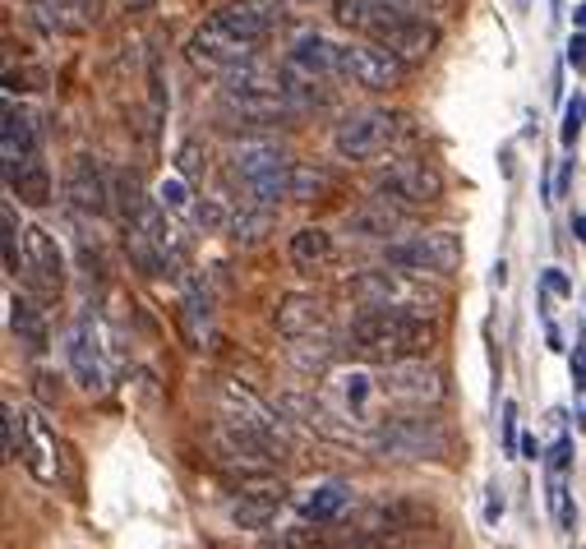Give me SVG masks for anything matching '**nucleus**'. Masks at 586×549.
Returning a JSON list of instances; mask_svg holds the SVG:
<instances>
[{"instance_id":"obj_1","label":"nucleus","mask_w":586,"mask_h":549,"mask_svg":"<svg viewBox=\"0 0 586 549\" xmlns=\"http://www.w3.org/2000/svg\"><path fill=\"white\" fill-rule=\"evenodd\" d=\"M435 342V328L420 314H402V309H379V305H361L347 324V351L361 356L370 365H397L425 356Z\"/></svg>"},{"instance_id":"obj_2","label":"nucleus","mask_w":586,"mask_h":549,"mask_svg":"<svg viewBox=\"0 0 586 549\" xmlns=\"http://www.w3.org/2000/svg\"><path fill=\"white\" fill-rule=\"evenodd\" d=\"M291 167L296 157L273 135H245L232 148V176L241 180L249 203L283 208V199H291Z\"/></svg>"},{"instance_id":"obj_3","label":"nucleus","mask_w":586,"mask_h":549,"mask_svg":"<svg viewBox=\"0 0 586 549\" xmlns=\"http://www.w3.org/2000/svg\"><path fill=\"white\" fill-rule=\"evenodd\" d=\"M347 292L361 300V305H379V309H402V314H420V319H429V314L444 309V286L439 277H420V273H406V268H361Z\"/></svg>"},{"instance_id":"obj_4","label":"nucleus","mask_w":586,"mask_h":549,"mask_svg":"<svg viewBox=\"0 0 586 549\" xmlns=\"http://www.w3.org/2000/svg\"><path fill=\"white\" fill-rule=\"evenodd\" d=\"M365 443L379 457H393V462H439L452 448V434H448V425L439 421V415L416 407V411H402V415L379 421Z\"/></svg>"},{"instance_id":"obj_5","label":"nucleus","mask_w":586,"mask_h":549,"mask_svg":"<svg viewBox=\"0 0 586 549\" xmlns=\"http://www.w3.org/2000/svg\"><path fill=\"white\" fill-rule=\"evenodd\" d=\"M217 116L226 125H241L254 129V135H268V129L296 120V102L287 97L283 78L277 84H222L217 93Z\"/></svg>"},{"instance_id":"obj_6","label":"nucleus","mask_w":586,"mask_h":549,"mask_svg":"<svg viewBox=\"0 0 586 549\" xmlns=\"http://www.w3.org/2000/svg\"><path fill=\"white\" fill-rule=\"evenodd\" d=\"M217 415H222L226 425H236L241 434L259 439L264 448H273L277 457L291 453L287 421H283V415H277L254 388H245L241 379H217Z\"/></svg>"},{"instance_id":"obj_7","label":"nucleus","mask_w":586,"mask_h":549,"mask_svg":"<svg viewBox=\"0 0 586 549\" xmlns=\"http://www.w3.org/2000/svg\"><path fill=\"white\" fill-rule=\"evenodd\" d=\"M384 264L420 273V277H452L462 268V235L448 226H425V231H406L397 241L384 245Z\"/></svg>"},{"instance_id":"obj_8","label":"nucleus","mask_w":586,"mask_h":549,"mask_svg":"<svg viewBox=\"0 0 586 549\" xmlns=\"http://www.w3.org/2000/svg\"><path fill=\"white\" fill-rule=\"evenodd\" d=\"M374 194L402 208V213H425L444 199V176L425 157H393L388 167L374 171Z\"/></svg>"},{"instance_id":"obj_9","label":"nucleus","mask_w":586,"mask_h":549,"mask_svg":"<svg viewBox=\"0 0 586 549\" xmlns=\"http://www.w3.org/2000/svg\"><path fill=\"white\" fill-rule=\"evenodd\" d=\"M402 135V116L388 107H355L333 125V152L342 162H374L379 152H388Z\"/></svg>"},{"instance_id":"obj_10","label":"nucleus","mask_w":586,"mask_h":549,"mask_svg":"<svg viewBox=\"0 0 586 549\" xmlns=\"http://www.w3.org/2000/svg\"><path fill=\"white\" fill-rule=\"evenodd\" d=\"M406 70H412V65L397 61L388 46H379L370 38L338 42V78H342V84H355L365 93H393V88H402Z\"/></svg>"},{"instance_id":"obj_11","label":"nucleus","mask_w":586,"mask_h":549,"mask_svg":"<svg viewBox=\"0 0 586 549\" xmlns=\"http://www.w3.org/2000/svg\"><path fill=\"white\" fill-rule=\"evenodd\" d=\"M370 42L379 46H388L397 61L406 65H425L429 56H435V46H439V23H429L425 14H406L397 6H388L384 0V10H379V19L370 23Z\"/></svg>"},{"instance_id":"obj_12","label":"nucleus","mask_w":586,"mask_h":549,"mask_svg":"<svg viewBox=\"0 0 586 549\" xmlns=\"http://www.w3.org/2000/svg\"><path fill=\"white\" fill-rule=\"evenodd\" d=\"M420 521H435L425 499H406V494H393V499H374L365 504L361 513L347 517V536H342V549H361L379 536H393V531H406V527H420Z\"/></svg>"},{"instance_id":"obj_13","label":"nucleus","mask_w":586,"mask_h":549,"mask_svg":"<svg viewBox=\"0 0 586 549\" xmlns=\"http://www.w3.org/2000/svg\"><path fill=\"white\" fill-rule=\"evenodd\" d=\"M65 365H70V374L74 383H79L84 392H107V342H102V328L93 319V309H84L79 319H74L70 337H65Z\"/></svg>"},{"instance_id":"obj_14","label":"nucleus","mask_w":586,"mask_h":549,"mask_svg":"<svg viewBox=\"0 0 586 549\" xmlns=\"http://www.w3.org/2000/svg\"><path fill=\"white\" fill-rule=\"evenodd\" d=\"M185 56H190V65H194V70L222 78V74H232L241 61L259 56V46H249V42H241L236 33H226L222 23H217V14H209V19H203L199 29L190 33Z\"/></svg>"},{"instance_id":"obj_15","label":"nucleus","mask_w":586,"mask_h":549,"mask_svg":"<svg viewBox=\"0 0 586 549\" xmlns=\"http://www.w3.org/2000/svg\"><path fill=\"white\" fill-rule=\"evenodd\" d=\"M379 392L402 407H439L448 388H444L439 365H429L425 356H412V360L388 365V374L379 379Z\"/></svg>"},{"instance_id":"obj_16","label":"nucleus","mask_w":586,"mask_h":549,"mask_svg":"<svg viewBox=\"0 0 586 549\" xmlns=\"http://www.w3.org/2000/svg\"><path fill=\"white\" fill-rule=\"evenodd\" d=\"M23 282H29L33 296H46V300L61 296L65 286V254L56 245V235L38 222L23 226Z\"/></svg>"},{"instance_id":"obj_17","label":"nucleus","mask_w":586,"mask_h":549,"mask_svg":"<svg viewBox=\"0 0 586 549\" xmlns=\"http://www.w3.org/2000/svg\"><path fill=\"white\" fill-rule=\"evenodd\" d=\"M213 14H217V23L226 33H236L241 42L259 46V42H268L277 29H283L287 0H226V6L213 10Z\"/></svg>"},{"instance_id":"obj_18","label":"nucleus","mask_w":586,"mask_h":549,"mask_svg":"<svg viewBox=\"0 0 586 549\" xmlns=\"http://www.w3.org/2000/svg\"><path fill=\"white\" fill-rule=\"evenodd\" d=\"M65 203L74 208L79 218H107L111 208V180L102 171L88 152H79L65 171Z\"/></svg>"},{"instance_id":"obj_19","label":"nucleus","mask_w":586,"mask_h":549,"mask_svg":"<svg viewBox=\"0 0 586 549\" xmlns=\"http://www.w3.org/2000/svg\"><path fill=\"white\" fill-rule=\"evenodd\" d=\"M0 157H6V186L23 167H33L38 157H42L38 120L23 107H14V102H6V120H0Z\"/></svg>"},{"instance_id":"obj_20","label":"nucleus","mask_w":586,"mask_h":549,"mask_svg":"<svg viewBox=\"0 0 586 549\" xmlns=\"http://www.w3.org/2000/svg\"><path fill=\"white\" fill-rule=\"evenodd\" d=\"M287 504V485L283 481H259V485H245L232 504H226V521L241 531H264L273 527V517L283 513Z\"/></svg>"},{"instance_id":"obj_21","label":"nucleus","mask_w":586,"mask_h":549,"mask_svg":"<svg viewBox=\"0 0 586 549\" xmlns=\"http://www.w3.org/2000/svg\"><path fill=\"white\" fill-rule=\"evenodd\" d=\"M283 65L305 74V78H338V42L315 33V29H305V33H296L287 42Z\"/></svg>"},{"instance_id":"obj_22","label":"nucleus","mask_w":586,"mask_h":549,"mask_svg":"<svg viewBox=\"0 0 586 549\" xmlns=\"http://www.w3.org/2000/svg\"><path fill=\"white\" fill-rule=\"evenodd\" d=\"M412 218V213H402V208H393L388 199H365V203H355L351 213L342 218V226H347V235H355V241H397L402 235V222Z\"/></svg>"},{"instance_id":"obj_23","label":"nucleus","mask_w":586,"mask_h":549,"mask_svg":"<svg viewBox=\"0 0 586 549\" xmlns=\"http://www.w3.org/2000/svg\"><path fill=\"white\" fill-rule=\"evenodd\" d=\"M273 324H277V332H283L287 342H296V337H323L328 332V305L319 296L291 292V296L277 300Z\"/></svg>"},{"instance_id":"obj_24","label":"nucleus","mask_w":586,"mask_h":549,"mask_svg":"<svg viewBox=\"0 0 586 549\" xmlns=\"http://www.w3.org/2000/svg\"><path fill=\"white\" fill-rule=\"evenodd\" d=\"M19 462L29 466L33 481H42V485H56L61 481V439L33 411H29V439H23V457Z\"/></svg>"},{"instance_id":"obj_25","label":"nucleus","mask_w":586,"mask_h":549,"mask_svg":"<svg viewBox=\"0 0 586 549\" xmlns=\"http://www.w3.org/2000/svg\"><path fill=\"white\" fill-rule=\"evenodd\" d=\"M181 328L190 337V347H213V292L209 282L185 277V292H181Z\"/></svg>"},{"instance_id":"obj_26","label":"nucleus","mask_w":586,"mask_h":549,"mask_svg":"<svg viewBox=\"0 0 586 549\" xmlns=\"http://www.w3.org/2000/svg\"><path fill=\"white\" fill-rule=\"evenodd\" d=\"M277 222V208H264V203H249L241 199L232 208V222H226V235L241 245V250H254V245H264L268 241V231Z\"/></svg>"},{"instance_id":"obj_27","label":"nucleus","mask_w":586,"mask_h":549,"mask_svg":"<svg viewBox=\"0 0 586 549\" xmlns=\"http://www.w3.org/2000/svg\"><path fill=\"white\" fill-rule=\"evenodd\" d=\"M287 258H291V268H296V273H315V268H323L328 258H333V231H323V226H300V231H291Z\"/></svg>"},{"instance_id":"obj_28","label":"nucleus","mask_w":586,"mask_h":549,"mask_svg":"<svg viewBox=\"0 0 586 549\" xmlns=\"http://www.w3.org/2000/svg\"><path fill=\"white\" fill-rule=\"evenodd\" d=\"M338 190V171L328 162H310V157H296L291 167V199L296 203H315V199H328Z\"/></svg>"},{"instance_id":"obj_29","label":"nucleus","mask_w":586,"mask_h":549,"mask_svg":"<svg viewBox=\"0 0 586 549\" xmlns=\"http://www.w3.org/2000/svg\"><path fill=\"white\" fill-rule=\"evenodd\" d=\"M10 332L29 351H46V314H42L33 292L29 296H10Z\"/></svg>"},{"instance_id":"obj_30","label":"nucleus","mask_w":586,"mask_h":549,"mask_svg":"<svg viewBox=\"0 0 586 549\" xmlns=\"http://www.w3.org/2000/svg\"><path fill=\"white\" fill-rule=\"evenodd\" d=\"M259 549H342V540L328 536L319 521H300V527H283V531H273Z\"/></svg>"},{"instance_id":"obj_31","label":"nucleus","mask_w":586,"mask_h":549,"mask_svg":"<svg viewBox=\"0 0 586 549\" xmlns=\"http://www.w3.org/2000/svg\"><path fill=\"white\" fill-rule=\"evenodd\" d=\"M361 549H448V531L435 527V521H420V527H406V531H393V536H379Z\"/></svg>"},{"instance_id":"obj_32","label":"nucleus","mask_w":586,"mask_h":549,"mask_svg":"<svg viewBox=\"0 0 586 549\" xmlns=\"http://www.w3.org/2000/svg\"><path fill=\"white\" fill-rule=\"evenodd\" d=\"M347 504H351V489H347L342 481H333V485L315 489L310 499L300 504V517H305V521H319V527H323V521H338Z\"/></svg>"},{"instance_id":"obj_33","label":"nucleus","mask_w":586,"mask_h":549,"mask_svg":"<svg viewBox=\"0 0 586 549\" xmlns=\"http://www.w3.org/2000/svg\"><path fill=\"white\" fill-rule=\"evenodd\" d=\"M287 360L300 374H323L333 365V342H323V337H296V342H287Z\"/></svg>"},{"instance_id":"obj_34","label":"nucleus","mask_w":586,"mask_h":549,"mask_svg":"<svg viewBox=\"0 0 586 549\" xmlns=\"http://www.w3.org/2000/svg\"><path fill=\"white\" fill-rule=\"evenodd\" d=\"M10 194H19V203H29V208H42V203L51 199V171H46L42 157L10 180Z\"/></svg>"},{"instance_id":"obj_35","label":"nucleus","mask_w":586,"mask_h":549,"mask_svg":"<svg viewBox=\"0 0 586 549\" xmlns=\"http://www.w3.org/2000/svg\"><path fill=\"white\" fill-rule=\"evenodd\" d=\"M0 250H6V273L23 277V226H19L14 203L0 208Z\"/></svg>"},{"instance_id":"obj_36","label":"nucleus","mask_w":586,"mask_h":549,"mask_svg":"<svg viewBox=\"0 0 586 549\" xmlns=\"http://www.w3.org/2000/svg\"><path fill=\"white\" fill-rule=\"evenodd\" d=\"M0 430H6V462L23 457V439H29V411H19L6 398V407H0Z\"/></svg>"},{"instance_id":"obj_37","label":"nucleus","mask_w":586,"mask_h":549,"mask_svg":"<svg viewBox=\"0 0 586 549\" xmlns=\"http://www.w3.org/2000/svg\"><path fill=\"white\" fill-rule=\"evenodd\" d=\"M158 203L167 208V213H185V208H190V180L185 176L162 180V186H158Z\"/></svg>"},{"instance_id":"obj_38","label":"nucleus","mask_w":586,"mask_h":549,"mask_svg":"<svg viewBox=\"0 0 586 549\" xmlns=\"http://www.w3.org/2000/svg\"><path fill=\"white\" fill-rule=\"evenodd\" d=\"M175 167H181L185 180H203V171H209V152H199V139H185L181 152H175Z\"/></svg>"},{"instance_id":"obj_39","label":"nucleus","mask_w":586,"mask_h":549,"mask_svg":"<svg viewBox=\"0 0 586 549\" xmlns=\"http://www.w3.org/2000/svg\"><path fill=\"white\" fill-rule=\"evenodd\" d=\"M582 125H586V102H568V107H564V125H558V144H564L568 152L577 148V135H582Z\"/></svg>"},{"instance_id":"obj_40","label":"nucleus","mask_w":586,"mask_h":549,"mask_svg":"<svg viewBox=\"0 0 586 549\" xmlns=\"http://www.w3.org/2000/svg\"><path fill=\"white\" fill-rule=\"evenodd\" d=\"M568 466H573V439L564 434L550 448V481H568Z\"/></svg>"},{"instance_id":"obj_41","label":"nucleus","mask_w":586,"mask_h":549,"mask_svg":"<svg viewBox=\"0 0 586 549\" xmlns=\"http://www.w3.org/2000/svg\"><path fill=\"white\" fill-rule=\"evenodd\" d=\"M503 443H508V453H513L518 443H522V439H518V407H513V402H503Z\"/></svg>"},{"instance_id":"obj_42","label":"nucleus","mask_w":586,"mask_h":549,"mask_svg":"<svg viewBox=\"0 0 586 549\" xmlns=\"http://www.w3.org/2000/svg\"><path fill=\"white\" fill-rule=\"evenodd\" d=\"M568 65H573L577 74H586V33H582V29L568 38Z\"/></svg>"},{"instance_id":"obj_43","label":"nucleus","mask_w":586,"mask_h":549,"mask_svg":"<svg viewBox=\"0 0 586 549\" xmlns=\"http://www.w3.org/2000/svg\"><path fill=\"white\" fill-rule=\"evenodd\" d=\"M541 286H545V292H554V296H573V282H568L564 273H558V268H545Z\"/></svg>"},{"instance_id":"obj_44","label":"nucleus","mask_w":586,"mask_h":549,"mask_svg":"<svg viewBox=\"0 0 586 549\" xmlns=\"http://www.w3.org/2000/svg\"><path fill=\"white\" fill-rule=\"evenodd\" d=\"M499 517H503V494H499V485H490V494H486V521H490V527H499Z\"/></svg>"},{"instance_id":"obj_45","label":"nucleus","mask_w":586,"mask_h":549,"mask_svg":"<svg viewBox=\"0 0 586 549\" xmlns=\"http://www.w3.org/2000/svg\"><path fill=\"white\" fill-rule=\"evenodd\" d=\"M573 379H577V392L586 398V347L573 351Z\"/></svg>"},{"instance_id":"obj_46","label":"nucleus","mask_w":586,"mask_h":549,"mask_svg":"<svg viewBox=\"0 0 586 549\" xmlns=\"http://www.w3.org/2000/svg\"><path fill=\"white\" fill-rule=\"evenodd\" d=\"M568 190H573V157H568L564 167H558V180H554V199H558V194H568Z\"/></svg>"},{"instance_id":"obj_47","label":"nucleus","mask_w":586,"mask_h":549,"mask_svg":"<svg viewBox=\"0 0 586 549\" xmlns=\"http://www.w3.org/2000/svg\"><path fill=\"white\" fill-rule=\"evenodd\" d=\"M38 392L42 402H61V383H51V374H38Z\"/></svg>"},{"instance_id":"obj_48","label":"nucleus","mask_w":586,"mask_h":549,"mask_svg":"<svg viewBox=\"0 0 586 549\" xmlns=\"http://www.w3.org/2000/svg\"><path fill=\"white\" fill-rule=\"evenodd\" d=\"M518 448H522V457H531V462H536V457H541V443H536V434H526V439L518 443Z\"/></svg>"},{"instance_id":"obj_49","label":"nucleus","mask_w":586,"mask_h":549,"mask_svg":"<svg viewBox=\"0 0 586 549\" xmlns=\"http://www.w3.org/2000/svg\"><path fill=\"white\" fill-rule=\"evenodd\" d=\"M573 23H577V29L586 33V0H582V6H573Z\"/></svg>"},{"instance_id":"obj_50","label":"nucleus","mask_w":586,"mask_h":549,"mask_svg":"<svg viewBox=\"0 0 586 549\" xmlns=\"http://www.w3.org/2000/svg\"><path fill=\"white\" fill-rule=\"evenodd\" d=\"M573 231H577V241L586 245V218H582V213H573Z\"/></svg>"},{"instance_id":"obj_51","label":"nucleus","mask_w":586,"mask_h":549,"mask_svg":"<svg viewBox=\"0 0 586 549\" xmlns=\"http://www.w3.org/2000/svg\"><path fill=\"white\" fill-rule=\"evenodd\" d=\"M125 10H135V14H143V10H152V0H125Z\"/></svg>"},{"instance_id":"obj_52","label":"nucleus","mask_w":586,"mask_h":549,"mask_svg":"<svg viewBox=\"0 0 586 549\" xmlns=\"http://www.w3.org/2000/svg\"><path fill=\"white\" fill-rule=\"evenodd\" d=\"M503 282H508V264L499 258V264H494V286H503Z\"/></svg>"}]
</instances>
